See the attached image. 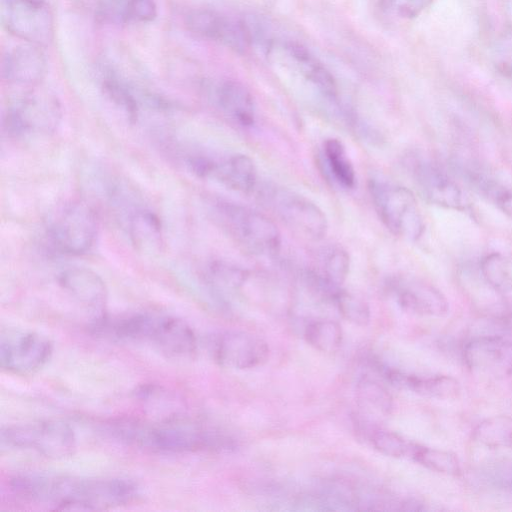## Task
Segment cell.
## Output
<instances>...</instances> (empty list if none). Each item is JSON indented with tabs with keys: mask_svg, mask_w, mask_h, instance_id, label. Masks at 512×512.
Instances as JSON below:
<instances>
[{
	"mask_svg": "<svg viewBox=\"0 0 512 512\" xmlns=\"http://www.w3.org/2000/svg\"><path fill=\"white\" fill-rule=\"evenodd\" d=\"M214 360L222 367L248 370L264 365L270 355L267 342L247 332L232 330L219 334L212 342Z\"/></svg>",
	"mask_w": 512,
	"mask_h": 512,
	"instance_id": "5bb4252c",
	"label": "cell"
},
{
	"mask_svg": "<svg viewBox=\"0 0 512 512\" xmlns=\"http://www.w3.org/2000/svg\"><path fill=\"white\" fill-rule=\"evenodd\" d=\"M92 330L119 341L143 344L161 354L187 359L197 351V338L188 323L173 315L158 312H133L103 315L92 321Z\"/></svg>",
	"mask_w": 512,
	"mask_h": 512,
	"instance_id": "3957f363",
	"label": "cell"
},
{
	"mask_svg": "<svg viewBox=\"0 0 512 512\" xmlns=\"http://www.w3.org/2000/svg\"><path fill=\"white\" fill-rule=\"evenodd\" d=\"M129 234L135 248L146 254L160 251L162 229L159 219L150 211H136L129 221Z\"/></svg>",
	"mask_w": 512,
	"mask_h": 512,
	"instance_id": "603a6c76",
	"label": "cell"
},
{
	"mask_svg": "<svg viewBox=\"0 0 512 512\" xmlns=\"http://www.w3.org/2000/svg\"><path fill=\"white\" fill-rule=\"evenodd\" d=\"M472 182L484 197L512 218V189L481 175L473 176Z\"/></svg>",
	"mask_w": 512,
	"mask_h": 512,
	"instance_id": "d6a6232c",
	"label": "cell"
},
{
	"mask_svg": "<svg viewBox=\"0 0 512 512\" xmlns=\"http://www.w3.org/2000/svg\"><path fill=\"white\" fill-rule=\"evenodd\" d=\"M350 269V257L341 246L334 245L326 248L321 257V271L317 272L327 283L341 287Z\"/></svg>",
	"mask_w": 512,
	"mask_h": 512,
	"instance_id": "4dcf8cb0",
	"label": "cell"
},
{
	"mask_svg": "<svg viewBox=\"0 0 512 512\" xmlns=\"http://www.w3.org/2000/svg\"><path fill=\"white\" fill-rule=\"evenodd\" d=\"M185 23L194 34L238 52H244L252 43L248 21L234 19L213 9L190 10Z\"/></svg>",
	"mask_w": 512,
	"mask_h": 512,
	"instance_id": "7c38bea8",
	"label": "cell"
},
{
	"mask_svg": "<svg viewBox=\"0 0 512 512\" xmlns=\"http://www.w3.org/2000/svg\"><path fill=\"white\" fill-rule=\"evenodd\" d=\"M191 165L200 176L215 178L237 192L249 194L257 186L255 164L245 154H234L220 161L199 157L195 158Z\"/></svg>",
	"mask_w": 512,
	"mask_h": 512,
	"instance_id": "e0dca14e",
	"label": "cell"
},
{
	"mask_svg": "<svg viewBox=\"0 0 512 512\" xmlns=\"http://www.w3.org/2000/svg\"><path fill=\"white\" fill-rule=\"evenodd\" d=\"M220 111L233 123L251 127L255 122V103L250 91L240 82L226 80L215 90Z\"/></svg>",
	"mask_w": 512,
	"mask_h": 512,
	"instance_id": "7402d4cb",
	"label": "cell"
},
{
	"mask_svg": "<svg viewBox=\"0 0 512 512\" xmlns=\"http://www.w3.org/2000/svg\"><path fill=\"white\" fill-rule=\"evenodd\" d=\"M410 172L416 187L428 202L458 211L469 208L470 201L463 188L437 164L413 159Z\"/></svg>",
	"mask_w": 512,
	"mask_h": 512,
	"instance_id": "4fadbf2b",
	"label": "cell"
},
{
	"mask_svg": "<svg viewBox=\"0 0 512 512\" xmlns=\"http://www.w3.org/2000/svg\"><path fill=\"white\" fill-rule=\"evenodd\" d=\"M1 444L30 450L50 459H65L76 449L73 429L59 420H39L2 427Z\"/></svg>",
	"mask_w": 512,
	"mask_h": 512,
	"instance_id": "ba28073f",
	"label": "cell"
},
{
	"mask_svg": "<svg viewBox=\"0 0 512 512\" xmlns=\"http://www.w3.org/2000/svg\"><path fill=\"white\" fill-rule=\"evenodd\" d=\"M97 234V219L93 209L82 201L65 204L53 216L48 237L53 246L64 254L80 255L93 245Z\"/></svg>",
	"mask_w": 512,
	"mask_h": 512,
	"instance_id": "30bf717a",
	"label": "cell"
},
{
	"mask_svg": "<svg viewBox=\"0 0 512 512\" xmlns=\"http://www.w3.org/2000/svg\"><path fill=\"white\" fill-rule=\"evenodd\" d=\"M18 499L53 510H107L133 502L139 495L135 482L119 477L24 473L8 483Z\"/></svg>",
	"mask_w": 512,
	"mask_h": 512,
	"instance_id": "6da1fadb",
	"label": "cell"
},
{
	"mask_svg": "<svg viewBox=\"0 0 512 512\" xmlns=\"http://www.w3.org/2000/svg\"><path fill=\"white\" fill-rule=\"evenodd\" d=\"M29 86L13 98L4 113V126L15 137L43 136L54 132L61 119V106L54 94Z\"/></svg>",
	"mask_w": 512,
	"mask_h": 512,
	"instance_id": "8992f818",
	"label": "cell"
},
{
	"mask_svg": "<svg viewBox=\"0 0 512 512\" xmlns=\"http://www.w3.org/2000/svg\"><path fill=\"white\" fill-rule=\"evenodd\" d=\"M481 275L489 287L501 293L512 292V255L492 252L480 263Z\"/></svg>",
	"mask_w": 512,
	"mask_h": 512,
	"instance_id": "4316f807",
	"label": "cell"
},
{
	"mask_svg": "<svg viewBox=\"0 0 512 512\" xmlns=\"http://www.w3.org/2000/svg\"><path fill=\"white\" fill-rule=\"evenodd\" d=\"M259 199L282 223L300 236L319 241L328 230L322 209L310 199L288 188L266 184L259 190Z\"/></svg>",
	"mask_w": 512,
	"mask_h": 512,
	"instance_id": "52a82bcc",
	"label": "cell"
},
{
	"mask_svg": "<svg viewBox=\"0 0 512 512\" xmlns=\"http://www.w3.org/2000/svg\"><path fill=\"white\" fill-rule=\"evenodd\" d=\"M99 13L112 21L127 23L131 0H94Z\"/></svg>",
	"mask_w": 512,
	"mask_h": 512,
	"instance_id": "d590c367",
	"label": "cell"
},
{
	"mask_svg": "<svg viewBox=\"0 0 512 512\" xmlns=\"http://www.w3.org/2000/svg\"><path fill=\"white\" fill-rule=\"evenodd\" d=\"M53 344L44 334L23 328H5L0 334V364L20 376L41 370L51 358Z\"/></svg>",
	"mask_w": 512,
	"mask_h": 512,
	"instance_id": "9c48e42d",
	"label": "cell"
},
{
	"mask_svg": "<svg viewBox=\"0 0 512 512\" xmlns=\"http://www.w3.org/2000/svg\"><path fill=\"white\" fill-rule=\"evenodd\" d=\"M368 187L379 219L392 234L413 242L422 237L424 218L408 188L379 179L370 180Z\"/></svg>",
	"mask_w": 512,
	"mask_h": 512,
	"instance_id": "5b68a950",
	"label": "cell"
},
{
	"mask_svg": "<svg viewBox=\"0 0 512 512\" xmlns=\"http://www.w3.org/2000/svg\"><path fill=\"white\" fill-rule=\"evenodd\" d=\"M356 399L360 408L370 416H388L393 410V398L389 391L369 377L358 381Z\"/></svg>",
	"mask_w": 512,
	"mask_h": 512,
	"instance_id": "cb8c5ba5",
	"label": "cell"
},
{
	"mask_svg": "<svg viewBox=\"0 0 512 512\" xmlns=\"http://www.w3.org/2000/svg\"><path fill=\"white\" fill-rule=\"evenodd\" d=\"M278 48L287 64L300 77L316 88L323 97L337 101L338 90L332 74L306 47L294 41H285Z\"/></svg>",
	"mask_w": 512,
	"mask_h": 512,
	"instance_id": "d6986e66",
	"label": "cell"
},
{
	"mask_svg": "<svg viewBox=\"0 0 512 512\" xmlns=\"http://www.w3.org/2000/svg\"><path fill=\"white\" fill-rule=\"evenodd\" d=\"M60 287L92 314V321L104 315L107 289L102 278L87 268H68L58 277Z\"/></svg>",
	"mask_w": 512,
	"mask_h": 512,
	"instance_id": "ac0fdd59",
	"label": "cell"
},
{
	"mask_svg": "<svg viewBox=\"0 0 512 512\" xmlns=\"http://www.w3.org/2000/svg\"><path fill=\"white\" fill-rule=\"evenodd\" d=\"M323 153L334 180L344 188H354L356 183L355 169L344 144L337 138H328L323 143Z\"/></svg>",
	"mask_w": 512,
	"mask_h": 512,
	"instance_id": "484cf974",
	"label": "cell"
},
{
	"mask_svg": "<svg viewBox=\"0 0 512 512\" xmlns=\"http://www.w3.org/2000/svg\"><path fill=\"white\" fill-rule=\"evenodd\" d=\"M466 366L474 373L494 379L512 375V341L485 335L470 340L463 349Z\"/></svg>",
	"mask_w": 512,
	"mask_h": 512,
	"instance_id": "9a60e30c",
	"label": "cell"
},
{
	"mask_svg": "<svg viewBox=\"0 0 512 512\" xmlns=\"http://www.w3.org/2000/svg\"><path fill=\"white\" fill-rule=\"evenodd\" d=\"M388 287L398 305L406 312L429 317L448 314L449 303L445 295L434 285L409 276H396Z\"/></svg>",
	"mask_w": 512,
	"mask_h": 512,
	"instance_id": "2e32d148",
	"label": "cell"
},
{
	"mask_svg": "<svg viewBox=\"0 0 512 512\" xmlns=\"http://www.w3.org/2000/svg\"><path fill=\"white\" fill-rule=\"evenodd\" d=\"M332 303L341 316L354 325L364 327L370 322L371 312L368 303L361 297L337 288Z\"/></svg>",
	"mask_w": 512,
	"mask_h": 512,
	"instance_id": "1f68e13d",
	"label": "cell"
},
{
	"mask_svg": "<svg viewBox=\"0 0 512 512\" xmlns=\"http://www.w3.org/2000/svg\"><path fill=\"white\" fill-rule=\"evenodd\" d=\"M385 375L393 385L428 398L451 400L461 391L458 380L449 375H417L397 369H386Z\"/></svg>",
	"mask_w": 512,
	"mask_h": 512,
	"instance_id": "44dd1931",
	"label": "cell"
},
{
	"mask_svg": "<svg viewBox=\"0 0 512 512\" xmlns=\"http://www.w3.org/2000/svg\"><path fill=\"white\" fill-rule=\"evenodd\" d=\"M304 339L315 350L331 354L336 352L343 342L341 325L332 319L311 321L304 329Z\"/></svg>",
	"mask_w": 512,
	"mask_h": 512,
	"instance_id": "83f0119b",
	"label": "cell"
},
{
	"mask_svg": "<svg viewBox=\"0 0 512 512\" xmlns=\"http://www.w3.org/2000/svg\"><path fill=\"white\" fill-rule=\"evenodd\" d=\"M423 467L445 475H459L460 462L457 456L446 450L417 444L412 459Z\"/></svg>",
	"mask_w": 512,
	"mask_h": 512,
	"instance_id": "f1b7e54d",
	"label": "cell"
},
{
	"mask_svg": "<svg viewBox=\"0 0 512 512\" xmlns=\"http://www.w3.org/2000/svg\"><path fill=\"white\" fill-rule=\"evenodd\" d=\"M215 212L220 225L244 250L273 256L281 247V234L273 220L249 207L218 201Z\"/></svg>",
	"mask_w": 512,
	"mask_h": 512,
	"instance_id": "277c9868",
	"label": "cell"
},
{
	"mask_svg": "<svg viewBox=\"0 0 512 512\" xmlns=\"http://www.w3.org/2000/svg\"><path fill=\"white\" fill-rule=\"evenodd\" d=\"M2 22L25 43L44 47L54 39V15L46 0H2Z\"/></svg>",
	"mask_w": 512,
	"mask_h": 512,
	"instance_id": "8fae6325",
	"label": "cell"
},
{
	"mask_svg": "<svg viewBox=\"0 0 512 512\" xmlns=\"http://www.w3.org/2000/svg\"><path fill=\"white\" fill-rule=\"evenodd\" d=\"M472 436L491 449H512V417L498 415L486 418L476 425Z\"/></svg>",
	"mask_w": 512,
	"mask_h": 512,
	"instance_id": "d4e9b609",
	"label": "cell"
},
{
	"mask_svg": "<svg viewBox=\"0 0 512 512\" xmlns=\"http://www.w3.org/2000/svg\"><path fill=\"white\" fill-rule=\"evenodd\" d=\"M1 70L10 84L34 86L40 84L46 73V59L39 46L25 43L7 51Z\"/></svg>",
	"mask_w": 512,
	"mask_h": 512,
	"instance_id": "ffe728a7",
	"label": "cell"
},
{
	"mask_svg": "<svg viewBox=\"0 0 512 512\" xmlns=\"http://www.w3.org/2000/svg\"><path fill=\"white\" fill-rule=\"evenodd\" d=\"M105 426L119 442L155 453H193L228 446V440L217 431L179 415L155 419L117 418Z\"/></svg>",
	"mask_w": 512,
	"mask_h": 512,
	"instance_id": "7a4b0ae2",
	"label": "cell"
},
{
	"mask_svg": "<svg viewBox=\"0 0 512 512\" xmlns=\"http://www.w3.org/2000/svg\"><path fill=\"white\" fill-rule=\"evenodd\" d=\"M370 442L374 449L385 456L409 459H412L418 444L397 432L382 428H376L371 432Z\"/></svg>",
	"mask_w": 512,
	"mask_h": 512,
	"instance_id": "f546056e",
	"label": "cell"
},
{
	"mask_svg": "<svg viewBox=\"0 0 512 512\" xmlns=\"http://www.w3.org/2000/svg\"><path fill=\"white\" fill-rule=\"evenodd\" d=\"M432 0H381L388 12L401 18H414L420 15Z\"/></svg>",
	"mask_w": 512,
	"mask_h": 512,
	"instance_id": "836d02e7",
	"label": "cell"
},
{
	"mask_svg": "<svg viewBox=\"0 0 512 512\" xmlns=\"http://www.w3.org/2000/svg\"><path fill=\"white\" fill-rule=\"evenodd\" d=\"M157 5L154 0H131L128 8L127 23H146L154 20Z\"/></svg>",
	"mask_w": 512,
	"mask_h": 512,
	"instance_id": "e575fe53",
	"label": "cell"
}]
</instances>
